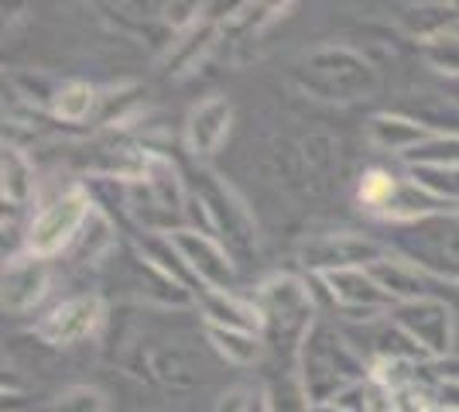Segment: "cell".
<instances>
[{"instance_id":"6da1fadb","label":"cell","mask_w":459,"mask_h":412,"mask_svg":"<svg viewBox=\"0 0 459 412\" xmlns=\"http://www.w3.org/2000/svg\"><path fill=\"white\" fill-rule=\"evenodd\" d=\"M288 79L312 100L353 107L377 97L381 90V69L367 59L364 52L350 45H316L302 59H295Z\"/></svg>"},{"instance_id":"7a4b0ae2","label":"cell","mask_w":459,"mask_h":412,"mask_svg":"<svg viewBox=\"0 0 459 412\" xmlns=\"http://www.w3.org/2000/svg\"><path fill=\"white\" fill-rule=\"evenodd\" d=\"M295 374L312 399V406L319 409V406H329L336 395H343L346 389L367 381L370 364L364 354L357 351L350 334L319 320L295 354Z\"/></svg>"},{"instance_id":"3957f363","label":"cell","mask_w":459,"mask_h":412,"mask_svg":"<svg viewBox=\"0 0 459 412\" xmlns=\"http://www.w3.org/2000/svg\"><path fill=\"white\" fill-rule=\"evenodd\" d=\"M114 186L120 197V210L144 234H175L189 227V186L165 155L158 158V165L144 179L114 182Z\"/></svg>"},{"instance_id":"277c9868","label":"cell","mask_w":459,"mask_h":412,"mask_svg":"<svg viewBox=\"0 0 459 412\" xmlns=\"http://www.w3.org/2000/svg\"><path fill=\"white\" fill-rule=\"evenodd\" d=\"M261 310V337L274 351H288L291 357L299 354L308 330L319 323L316 320V295L308 282L295 272L268 275L257 293L250 295Z\"/></svg>"},{"instance_id":"5b68a950","label":"cell","mask_w":459,"mask_h":412,"mask_svg":"<svg viewBox=\"0 0 459 412\" xmlns=\"http://www.w3.org/2000/svg\"><path fill=\"white\" fill-rule=\"evenodd\" d=\"M189 227L223 241L237 261L257 251V227L250 220L244 199L206 169H199L195 182L189 186Z\"/></svg>"},{"instance_id":"8992f818","label":"cell","mask_w":459,"mask_h":412,"mask_svg":"<svg viewBox=\"0 0 459 412\" xmlns=\"http://www.w3.org/2000/svg\"><path fill=\"white\" fill-rule=\"evenodd\" d=\"M387 255H398L425 272L459 285V210L425 216L387 231Z\"/></svg>"},{"instance_id":"52a82bcc","label":"cell","mask_w":459,"mask_h":412,"mask_svg":"<svg viewBox=\"0 0 459 412\" xmlns=\"http://www.w3.org/2000/svg\"><path fill=\"white\" fill-rule=\"evenodd\" d=\"M93 210H96V199L90 193V186L76 182V186L62 189L48 203H41L39 210H35V216L28 220L21 251L45 258V261H52L58 255H69L73 241L79 237L82 224L90 220Z\"/></svg>"},{"instance_id":"ba28073f","label":"cell","mask_w":459,"mask_h":412,"mask_svg":"<svg viewBox=\"0 0 459 412\" xmlns=\"http://www.w3.org/2000/svg\"><path fill=\"white\" fill-rule=\"evenodd\" d=\"M124 368L165 392H192L206 381V357L186 340L165 337H141L137 344H131Z\"/></svg>"},{"instance_id":"9c48e42d","label":"cell","mask_w":459,"mask_h":412,"mask_svg":"<svg viewBox=\"0 0 459 412\" xmlns=\"http://www.w3.org/2000/svg\"><path fill=\"white\" fill-rule=\"evenodd\" d=\"M384 255H387V244L353 234V231H325V234L306 237L295 251L308 278H323V275L346 272V268H370Z\"/></svg>"},{"instance_id":"30bf717a","label":"cell","mask_w":459,"mask_h":412,"mask_svg":"<svg viewBox=\"0 0 459 412\" xmlns=\"http://www.w3.org/2000/svg\"><path fill=\"white\" fill-rule=\"evenodd\" d=\"M391 320L404 334L419 344V351L429 361H449L456 357L459 323L456 306L446 299H415V302H398L391 310Z\"/></svg>"},{"instance_id":"8fae6325","label":"cell","mask_w":459,"mask_h":412,"mask_svg":"<svg viewBox=\"0 0 459 412\" xmlns=\"http://www.w3.org/2000/svg\"><path fill=\"white\" fill-rule=\"evenodd\" d=\"M107 320V302L100 293H79L56 302L52 310L31 323V337H39L45 347H76L82 340L96 337Z\"/></svg>"},{"instance_id":"7c38bea8","label":"cell","mask_w":459,"mask_h":412,"mask_svg":"<svg viewBox=\"0 0 459 412\" xmlns=\"http://www.w3.org/2000/svg\"><path fill=\"white\" fill-rule=\"evenodd\" d=\"M169 237H172L175 251L182 255L192 278L199 282V289H233L237 258L230 255L223 241H216L212 234H203V231H192V227L175 231Z\"/></svg>"},{"instance_id":"4fadbf2b","label":"cell","mask_w":459,"mask_h":412,"mask_svg":"<svg viewBox=\"0 0 459 412\" xmlns=\"http://www.w3.org/2000/svg\"><path fill=\"white\" fill-rule=\"evenodd\" d=\"M329 295V302L346 316L357 320H374L394 310V299L384 293V285L374 278L370 268H346V272H333L316 278Z\"/></svg>"},{"instance_id":"5bb4252c","label":"cell","mask_w":459,"mask_h":412,"mask_svg":"<svg viewBox=\"0 0 459 412\" xmlns=\"http://www.w3.org/2000/svg\"><path fill=\"white\" fill-rule=\"evenodd\" d=\"M370 272L384 285V293L394 299V306L398 302H415V299H446V302L456 306L459 299V285L425 272V268H419V265H411V261H404L398 255H384L381 261L370 265Z\"/></svg>"},{"instance_id":"9a60e30c","label":"cell","mask_w":459,"mask_h":412,"mask_svg":"<svg viewBox=\"0 0 459 412\" xmlns=\"http://www.w3.org/2000/svg\"><path fill=\"white\" fill-rule=\"evenodd\" d=\"M52 289V261L18 251L4 261V313L24 316Z\"/></svg>"},{"instance_id":"2e32d148","label":"cell","mask_w":459,"mask_h":412,"mask_svg":"<svg viewBox=\"0 0 459 412\" xmlns=\"http://www.w3.org/2000/svg\"><path fill=\"white\" fill-rule=\"evenodd\" d=\"M230 127H233V103L227 97H206L199 100L186 118V152H189L195 162H210L230 137Z\"/></svg>"},{"instance_id":"e0dca14e","label":"cell","mask_w":459,"mask_h":412,"mask_svg":"<svg viewBox=\"0 0 459 412\" xmlns=\"http://www.w3.org/2000/svg\"><path fill=\"white\" fill-rule=\"evenodd\" d=\"M195 306L203 313V327H230L261 334V310L254 299H244L233 289H199Z\"/></svg>"},{"instance_id":"ac0fdd59","label":"cell","mask_w":459,"mask_h":412,"mask_svg":"<svg viewBox=\"0 0 459 412\" xmlns=\"http://www.w3.org/2000/svg\"><path fill=\"white\" fill-rule=\"evenodd\" d=\"M367 137L374 148H381L394 158H404L408 152H415L421 141H429L432 131L402 110H384V114H374L367 120Z\"/></svg>"},{"instance_id":"d6986e66","label":"cell","mask_w":459,"mask_h":412,"mask_svg":"<svg viewBox=\"0 0 459 412\" xmlns=\"http://www.w3.org/2000/svg\"><path fill=\"white\" fill-rule=\"evenodd\" d=\"M398 28L408 39L432 41L459 28V4H446V0H421V4H402L398 7Z\"/></svg>"},{"instance_id":"ffe728a7","label":"cell","mask_w":459,"mask_h":412,"mask_svg":"<svg viewBox=\"0 0 459 412\" xmlns=\"http://www.w3.org/2000/svg\"><path fill=\"white\" fill-rule=\"evenodd\" d=\"M39 193V179H35V165L31 158L24 155V148L4 141V152H0V199L4 206H28Z\"/></svg>"},{"instance_id":"44dd1931","label":"cell","mask_w":459,"mask_h":412,"mask_svg":"<svg viewBox=\"0 0 459 412\" xmlns=\"http://www.w3.org/2000/svg\"><path fill=\"white\" fill-rule=\"evenodd\" d=\"M48 114L62 124H86L93 114H100V90L86 79H62L52 93Z\"/></svg>"},{"instance_id":"7402d4cb","label":"cell","mask_w":459,"mask_h":412,"mask_svg":"<svg viewBox=\"0 0 459 412\" xmlns=\"http://www.w3.org/2000/svg\"><path fill=\"white\" fill-rule=\"evenodd\" d=\"M114 248H117L114 220H110L107 210L96 203V210L90 214V220L82 224V231H79V237L73 241V248H69V258H73L76 265H96V261H103V258L110 255Z\"/></svg>"},{"instance_id":"603a6c76","label":"cell","mask_w":459,"mask_h":412,"mask_svg":"<svg viewBox=\"0 0 459 412\" xmlns=\"http://www.w3.org/2000/svg\"><path fill=\"white\" fill-rule=\"evenodd\" d=\"M203 330H206V344L233 368L257 364L264 347H268L264 337L254 334V330H230V327H203Z\"/></svg>"},{"instance_id":"cb8c5ba5","label":"cell","mask_w":459,"mask_h":412,"mask_svg":"<svg viewBox=\"0 0 459 412\" xmlns=\"http://www.w3.org/2000/svg\"><path fill=\"white\" fill-rule=\"evenodd\" d=\"M212 41H216V28H212L206 18H199L192 28H186L182 35H175L172 45H169V66H172L169 73H175V76L192 73L199 62L206 59Z\"/></svg>"},{"instance_id":"d4e9b609","label":"cell","mask_w":459,"mask_h":412,"mask_svg":"<svg viewBox=\"0 0 459 412\" xmlns=\"http://www.w3.org/2000/svg\"><path fill=\"white\" fill-rule=\"evenodd\" d=\"M261 399H264V412H316L312 399L302 389L295 372L271 378L268 385L261 389Z\"/></svg>"},{"instance_id":"484cf974","label":"cell","mask_w":459,"mask_h":412,"mask_svg":"<svg viewBox=\"0 0 459 412\" xmlns=\"http://www.w3.org/2000/svg\"><path fill=\"white\" fill-rule=\"evenodd\" d=\"M404 169H459V135H432L402 158Z\"/></svg>"},{"instance_id":"4316f807","label":"cell","mask_w":459,"mask_h":412,"mask_svg":"<svg viewBox=\"0 0 459 412\" xmlns=\"http://www.w3.org/2000/svg\"><path fill=\"white\" fill-rule=\"evenodd\" d=\"M419 56L446 83H459V28H453V31H446V35L432 41H421Z\"/></svg>"},{"instance_id":"83f0119b","label":"cell","mask_w":459,"mask_h":412,"mask_svg":"<svg viewBox=\"0 0 459 412\" xmlns=\"http://www.w3.org/2000/svg\"><path fill=\"white\" fill-rule=\"evenodd\" d=\"M404 176L419 189H425L429 197L459 210V169H404Z\"/></svg>"},{"instance_id":"f1b7e54d","label":"cell","mask_w":459,"mask_h":412,"mask_svg":"<svg viewBox=\"0 0 459 412\" xmlns=\"http://www.w3.org/2000/svg\"><path fill=\"white\" fill-rule=\"evenodd\" d=\"M110 402L107 395L93 389V385H69L58 395H52L45 406H39L35 412H107Z\"/></svg>"},{"instance_id":"f546056e","label":"cell","mask_w":459,"mask_h":412,"mask_svg":"<svg viewBox=\"0 0 459 412\" xmlns=\"http://www.w3.org/2000/svg\"><path fill=\"white\" fill-rule=\"evenodd\" d=\"M254 399H257V392H250L244 385H230L212 402V412H254Z\"/></svg>"},{"instance_id":"4dcf8cb0","label":"cell","mask_w":459,"mask_h":412,"mask_svg":"<svg viewBox=\"0 0 459 412\" xmlns=\"http://www.w3.org/2000/svg\"><path fill=\"white\" fill-rule=\"evenodd\" d=\"M442 374H449V378H459V354H456V357H449V361H442Z\"/></svg>"},{"instance_id":"1f68e13d","label":"cell","mask_w":459,"mask_h":412,"mask_svg":"<svg viewBox=\"0 0 459 412\" xmlns=\"http://www.w3.org/2000/svg\"><path fill=\"white\" fill-rule=\"evenodd\" d=\"M449 97H453L459 103V83H449Z\"/></svg>"},{"instance_id":"d6a6232c","label":"cell","mask_w":459,"mask_h":412,"mask_svg":"<svg viewBox=\"0 0 459 412\" xmlns=\"http://www.w3.org/2000/svg\"><path fill=\"white\" fill-rule=\"evenodd\" d=\"M316 412H340V409H333V406H323V409H316Z\"/></svg>"},{"instance_id":"836d02e7","label":"cell","mask_w":459,"mask_h":412,"mask_svg":"<svg viewBox=\"0 0 459 412\" xmlns=\"http://www.w3.org/2000/svg\"><path fill=\"white\" fill-rule=\"evenodd\" d=\"M432 412H456V409H439V406H432Z\"/></svg>"}]
</instances>
